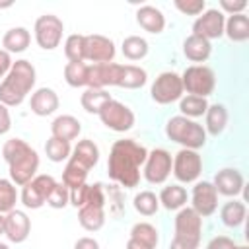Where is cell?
<instances>
[{
    "mask_svg": "<svg viewBox=\"0 0 249 249\" xmlns=\"http://www.w3.org/2000/svg\"><path fill=\"white\" fill-rule=\"evenodd\" d=\"M146 156H148V150L136 140L132 138L117 140L111 146L109 160H107L109 177L126 189L136 187L140 183V167L144 165Z\"/></svg>",
    "mask_w": 249,
    "mask_h": 249,
    "instance_id": "6da1fadb",
    "label": "cell"
},
{
    "mask_svg": "<svg viewBox=\"0 0 249 249\" xmlns=\"http://www.w3.org/2000/svg\"><path fill=\"white\" fill-rule=\"evenodd\" d=\"M2 158L10 167V181L18 187L29 183L39 169V154L21 138H10L2 146Z\"/></svg>",
    "mask_w": 249,
    "mask_h": 249,
    "instance_id": "7a4b0ae2",
    "label": "cell"
},
{
    "mask_svg": "<svg viewBox=\"0 0 249 249\" xmlns=\"http://www.w3.org/2000/svg\"><path fill=\"white\" fill-rule=\"evenodd\" d=\"M35 80H37V74L29 60L21 58L12 62L10 72L0 82V103H4L6 107L21 105L27 93L33 89Z\"/></svg>",
    "mask_w": 249,
    "mask_h": 249,
    "instance_id": "3957f363",
    "label": "cell"
},
{
    "mask_svg": "<svg viewBox=\"0 0 249 249\" xmlns=\"http://www.w3.org/2000/svg\"><path fill=\"white\" fill-rule=\"evenodd\" d=\"M202 237V218L191 208L183 206L175 216V233L169 249H198Z\"/></svg>",
    "mask_w": 249,
    "mask_h": 249,
    "instance_id": "277c9868",
    "label": "cell"
},
{
    "mask_svg": "<svg viewBox=\"0 0 249 249\" xmlns=\"http://www.w3.org/2000/svg\"><path fill=\"white\" fill-rule=\"evenodd\" d=\"M165 136L187 150H198L206 144V130L193 119L175 115L165 124Z\"/></svg>",
    "mask_w": 249,
    "mask_h": 249,
    "instance_id": "5b68a950",
    "label": "cell"
},
{
    "mask_svg": "<svg viewBox=\"0 0 249 249\" xmlns=\"http://www.w3.org/2000/svg\"><path fill=\"white\" fill-rule=\"evenodd\" d=\"M181 82H183V89L189 95L206 99L216 88V74L206 64H191L181 74Z\"/></svg>",
    "mask_w": 249,
    "mask_h": 249,
    "instance_id": "8992f818",
    "label": "cell"
},
{
    "mask_svg": "<svg viewBox=\"0 0 249 249\" xmlns=\"http://www.w3.org/2000/svg\"><path fill=\"white\" fill-rule=\"evenodd\" d=\"M35 41L43 51H53L60 45L62 33H64V23L58 16L54 14H45L39 16L35 21Z\"/></svg>",
    "mask_w": 249,
    "mask_h": 249,
    "instance_id": "52a82bcc",
    "label": "cell"
},
{
    "mask_svg": "<svg viewBox=\"0 0 249 249\" xmlns=\"http://www.w3.org/2000/svg\"><path fill=\"white\" fill-rule=\"evenodd\" d=\"M183 82L177 72H161L150 88V95L158 105H169L173 101H179L183 97Z\"/></svg>",
    "mask_w": 249,
    "mask_h": 249,
    "instance_id": "ba28073f",
    "label": "cell"
},
{
    "mask_svg": "<svg viewBox=\"0 0 249 249\" xmlns=\"http://www.w3.org/2000/svg\"><path fill=\"white\" fill-rule=\"evenodd\" d=\"M171 171L175 175L177 181L181 183H195L200 173H202V158L196 150H187L181 148L175 158H173V165Z\"/></svg>",
    "mask_w": 249,
    "mask_h": 249,
    "instance_id": "9c48e42d",
    "label": "cell"
},
{
    "mask_svg": "<svg viewBox=\"0 0 249 249\" xmlns=\"http://www.w3.org/2000/svg\"><path fill=\"white\" fill-rule=\"evenodd\" d=\"M99 119L107 128H111L115 132H126L134 126L132 109L126 107L124 103L117 101V99H111L103 105V109L99 111Z\"/></svg>",
    "mask_w": 249,
    "mask_h": 249,
    "instance_id": "30bf717a",
    "label": "cell"
},
{
    "mask_svg": "<svg viewBox=\"0 0 249 249\" xmlns=\"http://www.w3.org/2000/svg\"><path fill=\"white\" fill-rule=\"evenodd\" d=\"M171 165H173L171 154L163 148H154L152 152H148L144 161V171H142L144 179L152 185H161L169 177Z\"/></svg>",
    "mask_w": 249,
    "mask_h": 249,
    "instance_id": "8fae6325",
    "label": "cell"
},
{
    "mask_svg": "<svg viewBox=\"0 0 249 249\" xmlns=\"http://www.w3.org/2000/svg\"><path fill=\"white\" fill-rule=\"evenodd\" d=\"M54 185H56V181H54L53 175H35L21 189V202H23V206L31 208V210H37L43 204H47V196L51 195Z\"/></svg>",
    "mask_w": 249,
    "mask_h": 249,
    "instance_id": "7c38bea8",
    "label": "cell"
},
{
    "mask_svg": "<svg viewBox=\"0 0 249 249\" xmlns=\"http://www.w3.org/2000/svg\"><path fill=\"white\" fill-rule=\"evenodd\" d=\"M115 43L105 35H86L84 37V60L91 64H105L113 62L115 58Z\"/></svg>",
    "mask_w": 249,
    "mask_h": 249,
    "instance_id": "4fadbf2b",
    "label": "cell"
},
{
    "mask_svg": "<svg viewBox=\"0 0 249 249\" xmlns=\"http://www.w3.org/2000/svg\"><path fill=\"white\" fill-rule=\"evenodd\" d=\"M191 208L200 216V218H208L216 212L218 208V193L214 189V185L210 181H198L193 187L191 193Z\"/></svg>",
    "mask_w": 249,
    "mask_h": 249,
    "instance_id": "5bb4252c",
    "label": "cell"
},
{
    "mask_svg": "<svg viewBox=\"0 0 249 249\" xmlns=\"http://www.w3.org/2000/svg\"><path fill=\"white\" fill-rule=\"evenodd\" d=\"M224 23H226L224 14L216 8H210V10H204L202 16H198L195 19L193 33L198 35V37H204L206 41L220 39L224 35Z\"/></svg>",
    "mask_w": 249,
    "mask_h": 249,
    "instance_id": "9a60e30c",
    "label": "cell"
},
{
    "mask_svg": "<svg viewBox=\"0 0 249 249\" xmlns=\"http://www.w3.org/2000/svg\"><path fill=\"white\" fill-rule=\"evenodd\" d=\"M31 231V220L23 210H10L4 216V235L12 243H23L29 237Z\"/></svg>",
    "mask_w": 249,
    "mask_h": 249,
    "instance_id": "2e32d148",
    "label": "cell"
},
{
    "mask_svg": "<svg viewBox=\"0 0 249 249\" xmlns=\"http://www.w3.org/2000/svg\"><path fill=\"white\" fill-rule=\"evenodd\" d=\"M121 64L105 62V64H88V88L105 89L107 86H117Z\"/></svg>",
    "mask_w": 249,
    "mask_h": 249,
    "instance_id": "e0dca14e",
    "label": "cell"
},
{
    "mask_svg": "<svg viewBox=\"0 0 249 249\" xmlns=\"http://www.w3.org/2000/svg\"><path fill=\"white\" fill-rule=\"evenodd\" d=\"M214 189L218 195H224V196H237L241 191H243V175L241 171L233 169V167H224L220 169L216 175H214V181H212Z\"/></svg>",
    "mask_w": 249,
    "mask_h": 249,
    "instance_id": "ac0fdd59",
    "label": "cell"
},
{
    "mask_svg": "<svg viewBox=\"0 0 249 249\" xmlns=\"http://www.w3.org/2000/svg\"><path fill=\"white\" fill-rule=\"evenodd\" d=\"M58 103L60 101H58V95H56L54 89L39 88L37 91H33L29 107H31V113H35L37 117H47V115H53L58 109Z\"/></svg>",
    "mask_w": 249,
    "mask_h": 249,
    "instance_id": "d6986e66",
    "label": "cell"
},
{
    "mask_svg": "<svg viewBox=\"0 0 249 249\" xmlns=\"http://www.w3.org/2000/svg\"><path fill=\"white\" fill-rule=\"evenodd\" d=\"M136 21H138V25H140L144 31L154 33V35L161 33L163 27H165V16L161 14L160 8L150 6V4L140 6V8L136 10Z\"/></svg>",
    "mask_w": 249,
    "mask_h": 249,
    "instance_id": "ffe728a7",
    "label": "cell"
},
{
    "mask_svg": "<svg viewBox=\"0 0 249 249\" xmlns=\"http://www.w3.org/2000/svg\"><path fill=\"white\" fill-rule=\"evenodd\" d=\"M80 132H82V124L72 115H58L51 123V136H54L58 140H66V142L76 140Z\"/></svg>",
    "mask_w": 249,
    "mask_h": 249,
    "instance_id": "44dd1931",
    "label": "cell"
},
{
    "mask_svg": "<svg viewBox=\"0 0 249 249\" xmlns=\"http://www.w3.org/2000/svg\"><path fill=\"white\" fill-rule=\"evenodd\" d=\"M68 160L80 163L82 167H86V169L89 171V169L95 167V163L99 161V148H97V144H95L93 140L84 138V140H80V142L74 146V150H72V154H70Z\"/></svg>",
    "mask_w": 249,
    "mask_h": 249,
    "instance_id": "7402d4cb",
    "label": "cell"
},
{
    "mask_svg": "<svg viewBox=\"0 0 249 249\" xmlns=\"http://www.w3.org/2000/svg\"><path fill=\"white\" fill-rule=\"evenodd\" d=\"M210 53H212V45L204 37H198V35L191 33L183 41V54L191 62H204V60H208Z\"/></svg>",
    "mask_w": 249,
    "mask_h": 249,
    "instance_id": "603a6c76",
    "label": "cell"
},
{
    "mask_svg": "<svg viewBox=\"0 0 249 249\" xmlns=\"http://www.w3.org/2000/svg\"><path fill=\"white\" fill-rule=\"evenodd\" d=\"M148 82V74L144 68L134 66V64H121L119 76H117V86L124 89H138Z\"/></svg>",
    "mask_w": 249,
    "mask_h": 249,
    "instance_id": "cb8c5ba5",
    "label": "cell"
},
{
    "mask_svg": "<svg viewBox=\"0 0 249 249\" xmlns=\"http://www.w3.org/2000/svg\"><path fill=\"white\" fill-rule=\"evenodd\" d=\"M204 119H206V124H204V130L206 134L210 136H220L228 124V111L222 103H214V105H208L206 113H204Z\"/></svg>",
    "mask_w": 249,
    "mask_h": 249,
    "instance_id": "d4e9b609",
    "label": "cell"
},
{
    "mask_svg": "<svg viewBox=\"0 0 249 249\" xmlns=\"http://www.w3.org/2000/svg\"><path fill=\"white\" fill-rule=\"evenodd\" d=\"M224 33L233 43H243L249 39V18L245 14L230 16L224 23Z\"/></svg>",
    "mask_w": 249,
    "mask_h": 249,
    "instance_id": "484cf974",
    "label": "cell"
},
{
    "mask_svg": "<svg viewBox=\"0 0 249 249\" xmlns=\"http://www.w3.org/2000/svg\"><path fill=\"white\" fill-rule=\"evenodd\" d=\"M31 43V33L25 27H12L2 37V47L6 53H23Z\"/></svg>",
    "mask_w": 249,
    "mask_h": 249,
    "instance_id": "4316f807",
    "label": "cell"
},
{
    "mask_svg": "<svg viewBox=\"0 0 249 249\" xmlns=\"http://www.w3.org/2000/svg\"><path fill=\"white\" fill-rule=\"evenodd\" d=\"M78 222L84 230L88 231H97L105 224V210L103 206H93V204H84L78 210Z\"/></svg>",
    "mask_w": 249,
    "mask_h": 249,
    "instance_id": "83f0119b",
    "label": "cell"
},
{
    "mask_svg": "<svg viewBox=\"0 0 249 249\" xmlns=\"http://www.w3.org/2000/svg\"><path fill=\"white\" fill-rule=\"evenodd\" d=\"M158 200L165 210H181L187 204V191L181 185H167L161 189Z\"/></svg>",
    "mask_w": 249,
    "mask_h": 249,
    "instance_id": "f1b7e54d",
    "label": "cell"
},
{
    "mask_svg": "<svg viewBox=\"0 0 249 249\" xmlns=\"http://www.w3.org/2000/svg\"><path fill=\"white\" fill-rule=\"evenodd\" d=\"M245 216H247V208L241 200H230L222 206L220 210V218H222V224L228 226V228H237L245 222Z\"/></svg>",
    "mask_w": 249,
    "mask_h": 249,
    "instance_id": "f546056e",
    "label": "cell"
},
{
    "mask_svg": "<svg viewBox=\"0 0 249 249\" xmlns=\"http://www.w3.org/2000/svg\"><path fill=\"white\" fill-rule=\"evenodd\" d=\"M111 99H113V97H111V93H109L107 89H93V88H88V89L82 93L80 103H82V107H84L88 113L99 115V111L103 109V105H105L107 101H111Z\"/></svg>",
    "mask_w": 249,
    "mask_h": 249,
    "instance_id": "4dcf8cb0",
    "label": "cell"
},
{
    "mask_svg": "<svg viewBox=\"0 0 249 249\" xmlns=\"http://www.w3.org/2000/svg\"><path fill=\"white\" fill-rule=\"evenodd\" d=\"M130 239H134V241H138V243H142V245H146V247L156 249V245H158V241H160V235H158V230H156L152 224H148V222H138V224H134V226L130 228Z\"/></svg>",
    "mask_w": 249,
    "mask_h": 249,
    "instance_id": "1f68e13d",
    "label": "cell"
},
{
    "mask_svg": "<svg viewBox=\"0 0 249 249\" xmlns=\"http://www.w3.org/2000/svg\"><path fill=\"white\" fill-rule=\"evenodd\" d=\"M124 58L128 60H140L148 54V41L140 35H128L124 37L123 41V47H121Z\"/></svg>",
    "mask_w": 249,
    "mask_h": 249,
    "instance_id": "d6a6232c",
    "label": "cell"
},
{
    "mask_svg": "<svg viewBox=\"0 0 249 249\" xmlns=\"http://www.w3.org/2000/svg\"><path fill=\"white\" fill-rule=\"evenodd\" d=\"M208 109V101L204 97H196V95H187L179 99V111L183 117L187 119H196L202 117Z\"/></svg>",
    "mask_w": 249,
    "mask_h": 249,
    "instance_id": "836d02e7",
    "label": "cell"
},
{
    "mask_svg": "<svg viewBox=\"0 0 249 249\" xmlns=\"http://www.w3.org/2000/svg\"><path fill=\"white\" fill-rule=\"evenodd\" d=\"M64 80L72 88L88 86V64L86 62H68L64 66Z\"/></svg>",
    "mask_w": 249,
    "mask_h": 249,
    "instance_id": "e575fe53",
    "label": "cell"
},
{
    "mask_svg": "<svg viewBox=\"0 0 249 249\" xmlns=\"http://www.w3.org/2000/svg\"><path fill=\"white\" fill-rule=\"evenodd\" d=\"M45 154H47V158H49L51 161L60 163V161H64V160L70 158L72 146H70V142H66V140H58V138L51 136V138L47 140V144H45Z\"/></svg>",
    "mask_w": 249,
    "mask_h": 249,
    "instance_id": "d590c367",
    "label": "cell"
},
{
    "mask_svg": "<svg viewBox=\"0 0 249 249\" xmlns=\"http://www.w3.org/2000/svg\"><path fill=\"white\" fill-rule=\"evenodd\" d=\"M88 173H89V171H88L86 167H82L80 163L68 160V163H66V167H64V171H62V183H64L68 189H76V187H80V185L86 183Z\"/></svg>",
    "mask_w": 249,
    "mask_h": 249,
    "instance_id": "8d00e7d4",
    "label": "cell"
},
{
    "mask_svg": "<svg viewBox=\"0 0 249 249\" xmlns=\"http://www.w3.org/2000/svg\"><path fill=\"white\" fill-rule=\"evenodd\" d=\"M134 210L142 216H154L160 208V200L158 196L152 193V191H140L136 196H134Z\"/></svg>",
    "mask_w": 249,
    "mask_h": 249,
    "instance_id": "74e56055",
    "label": "cell"
},
{
    "mask_svg": "<svg viewBox=\"0 0 249 249\" xmlns=\"http://www.w3.org/2000/svg\"><path fill=\"white\" fill-rule=\"evenodd\" d=\"M18 189L10 179H0V214H8L16 208Z\"/></svg>",
    "mask_w": 249,
    "mask_h": 249,
    "instance_id": "f35d334b",
    "label": "cell"
},
{
    "mask_svg": "<svg viewBox=\"0 0 249 249\" xmlns=\"http://www.w3.org/2000/svg\"><path fill=\"white\" fill-rule=\"evenodd\" d=\"M84 37L82 33H72L64 41V54L68 62H84Z\"/></svg>",
    "mask_w": 249,
    "mask_h": 249,
    "instance_id": "ab89813d",
    "label": "cell"
},
{
    "mask_svg": "<svg viewBox=\"0 0 249 249\" xmlns=\"http://www.w3.org/2000/svg\"><path fill=\"white\" fill-rule=\"evenodd\" d=\"M47 204L51 206V208H64L66 204H70V189L64 185V183H58L56 181V185L53 187V191H51V195L47 196Z\"/></svg>",
    "mask_w": 249,
    "mask_h": 249,
    "instance_id": "60d3db41",
    "label": "cell"
},
{
    "mask_svg": "<svg viewBox=\"0 0 249 249\" xmlns=\"http://www.w3.org/2000/svg\"><path fill=\"white\" fill-rule=\"evenodd\" d=\"M173 6L185 16H200L206 10L204 0H175Z\"/></svg>",
    "mask_w": 249,
    "mask_h": 249,
    "instance_id": "b9f144b4",
    "label": "cell"
},
{
    "mask_svg": "<svg viewBox=\"0 0 249 249\" xmlns=\"http://www.w3.org/2000/svg\"><path fill=\"white\" fill-rule=\"evenodd\" d=\"M86 196H88V183H84L76 189H70V204L72 206L82 208L86 204Z\"/></svg>",
    "mask_w": 249,
    "mask_h": 249,
    "instance_id": "7bdbcfd3",
    "label": "cell"
},
{
    "mask_svg": "<svg viewBox=\"0 0 249 249\" xmlns=\"http://www.w3.org/2000/svg\"><path fill=\"white\" fill-rule=\"evenodd\" d=\"M220 12H228L230 16H235V14H243V10L247 8V2L241 0V2H230V0H220Z\"/></svg>",
    "mask_w": 249,
    "mask_h": 249,
    "instance_id": "ee69618b",
    "label": "cell"
},
{
    "mask_svg": "<svg viewBox=\"0 0 249 249\" xmlns=\"http://www.w3.org/2000/svg\"><path fill=\"white\" fill-rule=\"evenodd\" d=\"M233 247H235V243L228 235H218V237L210 239L206 245V249H233Z\"/></svg>",
    "mask_w": 249,
    "mask_h": 249,
    "instance_id": "f6af8a7d",
    "label": "cell"
},
{
    "mask_svg": "<svg viewBox=\"0 0 249 249\" xmlns=\"http://www.w3.org/2000/svg\"><path fill=\"white\" fill-rule=\"evenodd\" d=\"M12 128V117H10V111L4 103H0V136L6 134L8 130Z\"/></svg>",
    "mask_w": 249,
    "mask_h": 249,
    "instance_id": "bcb514c9",
    "label": "cell"
},
{
    "mask_svg": "<svg viewBox=\"0 0 249 249\" xmlns=\"http://www.w3.org/2000/svg\"><path fill=\"white\" fill-rule=\"evenodd\" d=\"M10 68H12V56L4 49H0V80L6 78V74L10 72Z\"/></svg>",
    "mask_w": 249,
    "mask_h": 249,
    "instance_id": "7dc6e473",
    "label": "cell"
},
{
    "mask_svg": "<svg viewBox=\"0 0 249 249\" xmlns=\"http://www.w3.org/2000/svg\"><path fill=\"white\" fill-rule=\"evenodd\" d=\"M74 249H99V243L93 237H80L74 243Z\"/></svg>",
    "mask_w": 249,
    "mask_h": 249,
    "instance_id": "c3c4849f",
    "label": "cell"
},
{
    "mask_svg": "<svg viewBox=\"0 0 249 249\" xmlns=\"http://www.w3.org/2000/svg\"><path fill=\"white\" fill-rule=\"evenodd\" d=\"M126 249H152V247H146V245H142V243H138V241H134V239L128 237V241H126Z\"/></svg>",
    "mask_w": 249,
    "mask_h": 249,
    "instance_id": "681fc988",
    "label": "cell"
},
{
    "mask_svg": "<svg viewBox=\"0 0 249 249\" xmlns=\"http://www.w3.org/2000/svg\"><path fill=\"white\" fill-rule=\"evenodd\" d=\"M4 233V216L0 214V235Z\"/></svg>",
    "mask_w": 249,
    "mask_h": 249,
    "instance_id": "f907efd6",
    "label": "cell"
},
{
    "mask_svg": "<svg viewBox=\"0 0 249 249\" xmlns=\"http://www.w3.org/2000/svg\"><path fill=\"white\" fill-rule=\"evenodd\" d=\"M0 249H10V247H8L6 243H0Z\"/></svg>",
    "mask_w": 249,
    "mask_h": 249,
    "instance_id": "816d5d0a",
    "label": "cell"
},
{
    "mask_svg": "<svg viewBox=\"0 0 249 249\" xmlns=\"http://www.w3.org/2000/svg\"><path fill=\"white\" fill-rule=\"evenodd\" d=\"M233 249H247V247H245V245H235Z\"/></svg>",
    "mask_w": 249,
    "mask_h": 249,
    "instance_id": "f5cc1de1",
    "label": "cell"
}]
</instances>
